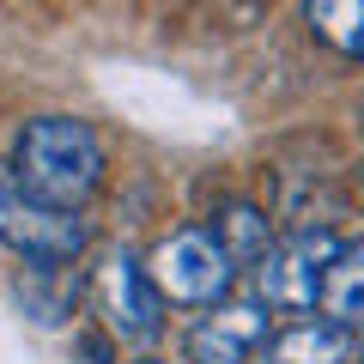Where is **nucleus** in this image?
I'll return each instance as SVG.
<instances>
[{
    "instance_id": "11",
    "label": "nucleus",
    "mask_w": 364,
    "mask_h": 364,
    "mask_svg": "<svg viewBox=\"0 0 364 364\" xmlns=\"http://www.w3.org/2000/svg\"><path fill=\"white\" fill-rule=\"evenodd\" d=\"M140 364H158V358H140Z\"/></svg>"
},
{
    "instance_id": "4",
    "label": "nucleus",
    "mask_w": 364,
    "mask_h": 364,
    "mask_svg": "<svg viewBox=\"0 0 364 364\" xmlns=\"http://www.w3.org/2000/svg\"><path fill=\"white\" fill-rule=\"evenodd\" d=\"M146 273H152V286H158L164 304L219 310V298L231 291V279H237V261L219 249V237H213L207 225H182V231H170L164 243L152 249Z\"/></svg>"
},
{
    "instance_id": "2",
    "label": "nucleus",
    "mask_w": 364,
    "mask_h": 364,
    "mask_svg": "<svg viewBox=\"0 0 364 364\" xmlns=\"http://www.w3.org/2000/svg\"><path fill=\"white\" fill-rule=\"evenodd\" d=\"M0 243L13 249L25 267L37 273H61L85 255L91 243V225L79 213H61V207H43L18 188V176L0 164Z\"/></svg>"
},
{
    "instance_id": "10",
    "label": "nucleus",
    "mask_w": 364,
    "mask_h": 364,
    "mask_svg": "<svg viewBox=\"0 0 364 364\" xmlns=\"http://www.w3.org/2000/svg\"><path fill=\"white\" fill-rule=\"evenodd\" d=\"M304 18H310V31L322 43H334L340 55L364 61V0H310Z\"/></svg>"
},
{
    "instance_id": "9",
    "label": "nucleus",
    "mask_w": 364,
    "mask_h": 364,
    "mask_svg": "<svg viewBox=\"0 0 364 364\" xmlns=\"http://www.w3.org/2000/svg\"><path fill=\"white\" fill-rule=\"evenodd\" d=\"M213 219H219V225H213V237H219V249L231 261H261L273 249V219L255 207V200H225Z\"/></svg>"
},
{
    "instance_id": "1",
    "label": "nucleus",
    "mask_w": 364,
    "mask_h": 364,
    "mask_svg": "<svg viewBox=\"0 0 364 364\" xmlns=\"http://www.w3.org/2000/svg\"><path fill=\"white\" fill-rule=\"evenodd\" d=\"M6 170L18 176V188L31 200L79 213L104 188V140L79 116H31L13 134V164Z\"/></svg>"
},
{
    "instance_id": "6",
    "label": "nucleus",
    "mask_w": 364,
    "mask_h": 364,
    "mask_svg": "<svg viewBox=\"0 0 364 364\" xmlns=\"http://www.w3.org/2000/svg\"><path fill=\"white\" fill-rule=\"evenodd\" d=\"M267 340H273L267 304L243 298V304H219L200 328H188L182 352H188V364H249L267 352Z\"/></svg>"
},
{
    "instance_id": "5",
    "label": "nucleus",
    "mask_w": 364,
    "mask_h": 364,
    "mask_svg": "<svg viewBox=\"0 0 364 364\" xmlns=\"http://www.w3.org/2000/svg\"><path fill=\"white\" fill-rule=\"evenodd\" d=\"M97 298H104V316H109V328H116V340L146 346V340L164 334V298H158L152 273H146L128 249H116V255L104 261V273H97Z\"/></svg>"
},
{
    "instance_id": "3",
    "label": "nucleus",
    "mask_w": 364,
    "mask_h": 364,
    "mask_svg": "<svg viewBox=\"0 0 364 364\" xmlns=\"http://www.w3.org/2000/svg\"><path fill=\"white\" fill-rule=\"evenodd\" d=\"M340 249L346 243H340L328 225L291 231L286 243H273L267 255L255 261V304L286 310V316H310L316 304H322V279H328V267H334Z\"/></svg>"
},
{
    "instance_id": "7",
    "label": "nucleus",
    "mask_w": 364,
    "mask_h": 364,
    "mask_svg": "<svg viewBox=\"0 0 364 364\" xmlns=\"http://www.w3.org/2000/svg\"><path fill=\"white\" fill-rule=\"evenodd\" d=\"M358 334L340 322H328V316H304V322H291L286 334H273L267 352H261V364H358Z\"/></svg>"
},
{
    "instance_id": "8",
    "label": "nucleus",
    "mask_w": 364,
    "mask_h": 364,
    "mask_svg": "<svg viewBox=\"0 0 364 364\" xmlns=\"http://www.w3.org/2000/svg\"><path fill=\"white\" fill-rule=\"evenodd\" d=\"M322 316L340 328H364V237L334 255V267L322 279Z\"/></svg>"
}]
</instances>
